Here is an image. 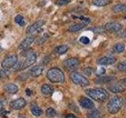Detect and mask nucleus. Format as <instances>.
<instances>
[{"mask_svg": "<svg viewBox=\"0 0 126 118\" xmlns=\"http://www.w3.org/2000/svg\"><path fill=\"white\" fill-rule=\"evenodd\" d=\"M125 100H126V98H125Z\"/></svg>", "mask_w": 126, "mask_h": 118, "instance_id": "40", "label": "nucleus"}, {"mask_svg": "<svg viewBox=\"0 0 126 118\" xmlns=\"http://www.w3.org/2000/svg\"><path fill=\"white\" fill-rule=\"evenodd\" d=\"M17 61L18 59L16 55H11V56L6 58L2 61V67L4 69H11L15 66V65L17 63Z\"/></svg>", "mask_w": 126, "mask_h": 118, "instance_id": "5", "label": "nucleus"}, {"mask_svg": "<svg viewBox=\"0 0 126 118\" xmlns=\"http://www.w3.org/2000/svg\"><path fill=\"white\" fill-rule=\"evenodd\" d=\"M65 118H77V117L73 115V114H69V115H67L65 117Z\"/></svg>", "mask_w": 126, "mask_h": 118, "instance_id": "34", "label": "nucleus"}, {"mask_svg": "<svg viewBox=\"0 0 126 118\" xmlns=\"http://www.w3.org/2000/svg\"><path fill=\"white\" fill-rule=\"evenodd\" d=\"M120 36H121L122 39H126V31H124V32H122V33L120 35Z\"/></svg>", "mask_w": 126, "mask_h": 118, "instance_id": "35", "label": "nucleus"}, {"mask_svg": "<svg viewBox=\"0 0 126 118\" xmlns=\"http://www.w3.org/2000/svg\"><path fill=\"white\" fill-rule=\"evenodd\" d=\"M45 24L44 21H38L36 22L33 23L32 25H31L30 26H29L26 29V33L29 35V34H32L35 32V31H37L39 28H41L43 25Z\"/></svg>", "mask_w": 126, "mask_h": 118, "instance_id": "10", "label": "nucleus"}, {"mask_svg": "<svg viewBox=\"0 0 126 118\" xmlns=\"http://www.w3.org/2000/svg\"><path fill=\"white\" fill-rule=\"evenodd\" d=\"M113 80H114V78L111 77V76H102L98 78L96 80V83H108V82H111Z\"/></svg>", "mask_w": 126, "mask_h": 118, "instance_id": "24", "label": "nucleus"}, {"mask_svg": "<svg viewBox=\"0 0 126 118\" xmlns=\"http://www.w3.org/2000/svg\"><path fill=\"white\" fill-rule=\"evenodd\" d=\"M80 42L81 43H83V44H89V43H90V39L88 37H87V36H81L80 38Z\"/></svg>", "mask_w": 126, "mask_h": 118, "instance_id": "30", "label": "nucleus"}, {"mask_svg": "<svg viewBox=\"0 0 126 118\" xmlns=\"http://www.w3.org/2000/svg\"><path fill=\"white\" fill-rule=\"evenodd\" d=\"M124 19H125V20H126V15H125V16H124Z\"/></svg>", "mask_w": 126, "mask_h": 118, "instance_id": "39", "label": "nucleus"}, {"mask_svg": "<svg viewBox=\"0 0 126 118\" xmlns=\"http://www.w3.org/2000/svg\"><path fill=\"white\" fill-rule=\"evenodd\" d=\"M68 49H69V47L67 46L61 45V46H57L56 48L54 49V51H55V53H57L58 54H63L68 51Z\"/></svg>", "mask_w": 126, "mask_h": 118, "instance_id": "22", "label": "nucleus"}, {"mask_svg": "<svg viewBox=\"0 0 126 118\" xmlns=\"http://www.w3.org/2000/svg\"><path fill=\"white\" fill-rule=\"evenodd\" d=\"M0 77H1V76H0Z\"/></svg>", "mask_w": 126, "mask_h": 118, "instance_id": "41", "label": "nucleus"}, {"mask_svg": "<svg viewBox=\"0 0 126 118\" xmlns=\"http://www.w3.org/2000/svg\"><path fill=\"white\" fill-rule=\"evenodd\" d=\"M37 58V55L35 53H32L29 54L28 58H26V60L22 62V65H21V69H25L27 68H29L31 65H32L36 61Z\"/></svg>", "mask_w": 126, "mask_h": 118, "instance_id": "8", "label": "nucleus"}, {"mask_svg": "<svg viewBox=\"0 0 126 118\" xmlns=\"http://www.w3.org/2000/svg\"><path fill=\"white\" fill-rule=\"evenodd\" d=\"M15 22L18 24L20 26H24L25 25V21L21 15H17L15 17Z\"/></svg>", "mask_w": 126, "mask_h": 118, "instance_id": "25", "label": "nucleus"}, {"mask_svg": "<svg viewBox=\"0 0 126 118\" xmlns=\"http://www.w3.org/2000/svg\"><path fill=\"white\" fill-rule=\"evenodd\" d=\"M117 68L118 70L122 71V72H126V61L120 62L119 64L117 65Z\"/></svg>", "mask_w": 126, "mask_h": 118, "instance_id": "26", "label": "nucleus"}, {"mask_svg": "<svg viewBox=\"0 0 126 118\" xmlns=\"http://www.w3.org/2000/svg\"><path fill=\"white\" fill-rule=\"evenodd\" d=\"M113 50L115 53L121 54L125 50V45L123 44V43H116V44L113 46Z\"/></svg>", "mask_w": 126, "mask_h": 118, "instance_id": "21", "label": "nucleus"}, {"mask_svg": "<svg viewBox=\"0 0 126 118\" xmlns=\"http://www.w3.org/2000/svg\"><path fill=\"white\" fill-rule=\"evenodd\" d=\"M26 105V101L24 98H18L10 103V106L14 109H21Z\"/></svg>", "mask_w": 126, "mask_h": 118, "instance_id": "12", "label": "nucleus"}, {"mask_svg": "<svg viewBox=\"0 0 126 118\" xmlns=\"http://www.w3.org/2000/svg\"><path fill=\"white\" fill-rule=\"evenodd\" d=\"M70 2V0H57L55 4H56L57 6H65V5H67L69 2Z\"/></svg>", "mask_w": 126, "mask_h": 118, "instance_id": "29", "label": "nucleus"}, {"mask_svg": "<svg viewBox=\"0 0 126 118\" xmlns=\"http://www.w3.org/2000/svg\"><path fill=\"white\" fill-rule=\"evenodd\" d=\"M26 94H27V95L30 96L31 94H32V91H31V90H29V89H27V90H26Z\"/></svg>", "mask_w": 126, "mask_h": 118, "instance_id": "36", "label": "nucleus"}, {"mask_svg": "<svg viewBox=\"0 0 126 118\" xmlns=\"http://www.w3.org/2000/svg\"><path fill=\"white\" fill-rule=\"evenodd\" d=\"M117 59L112 56H105L98 60V64L100 65H110L116 62Z\"/></svg>", "mask_w": 126, "mask_h": 118, "instance_id": "9", "label": "nucleus"}, {"mask_svg": "<svg viewBox=\"0 0 126 118\" xmlns=\"http://www.w3.org/2000/svg\"><path fill=\"white\" fill-rule=\"evenodd\" d=\"M123 104V99L120 97H114L111 98L107 104V109L109 113L111 114H116L121 110Z\"/></svg>", "mask_w": 126, "mask_h": 118, "instance_id": "3", "label": "nucleus"}, {"mask_svg": "<svg viewBox=\"0 0 126 118\" xmlns=\"http://www.w3.org/2000/svg\"><path fill=\"white\" fill-rule=\"evenodd\" d=\"M41 91L46 95H51L54 91L53 88L48 84H43L41 87Z\"/></svg>", "mask_w": 126, "mask_h": 118, "instance_id": "19", "label": "nucleus"}, {"mask_svg": "<svg viewBox=\"0 0 126 118\" xmlns=\"http://www.w3.org/2000/svg\"><path fill=\"white\" fill-rule=\"evenodd\" d=\"M87 25L85 23H80V24H75V25H72L69 27V31L70 32H77V31L83 29Z\"/></svg>", "mask_w": 126, "mask_h": 118, "instance_id": "15", "label": "nucleus"}, {"mask_svg": "<svg viewBox=\"0 0 126 118\" xmlns=\"http://www.w3.org/2000/svg\"><path fill=\"white\" fill-rule=\"evenodd\" d=\"M35 38L33 36H29L25 38L24 40L21 43V44L19 46V49L20 50H25L28 47H29L31 46V44L34 42Z\"/></svg>", "mask_w": 126, "mask_h": 118, "instance_id": "13", "label": "nucleus"}, {"mask_svg": "<svg viewBox=\"0 0 126 118\" xmlns=\"http://www.w3.org/2000/svg\"><path fill=\"white\" fill-rule=\"evenodd\" d=\"M120 84L124 85L125 87H126V78H124V79H121L120 80Z\"/></svg>", "mask_w": 126, "mask_h": 118, "instance_id": "33", "label": "nucleus"}, {"mask_svg": "<svg viewBox=\"0 0 126 118\" xmlns=\"http://www.w3.org/2000/svg\"><path fill=\"white\" fill-rule=\"evenodd\" d=\"M2 106H3V105H2V103L1 102H0V110H1V109H2Z\"/></svg>", "mask_w": 126, "mask_h": 118, "instance_id": "37", "label": "nucleus"}, {"mask_svg": "<svg viewBox=\"0 0 126 118\" xmlns=\"http://www.w3.org/2000/svg\"><path fill=\"white\" fill-rule=\"evenodd\" d=\"M43 70H44V67L43 66L35 65L29 69V74L32 77H37L39 76H40V75L43 73Z\"/></svg>", "mask_w": 126, "mask_h": 118, "instance_id": "11", "label": "nucleus"}, {"mask_svg": "<svg viewBox=\"0 0 126 118\" xmlns=\"http://www.w3.org/2000/svg\"><path fill=\"white\" fill-rule=\"evenodd\" d=\"M105 73H106V70L104 68H100L99 69H98V73L99 74L103 75V74H105Z\"/></svg>", "mask_w": 126, "mask_h": 118, "instance_id": "32", "label": "nucleus"}, {"mask_svg": "<svg viewBox=\"0 0 126 118\" xmlns=\"http://www.w3.org/2000/svg\"><path fill=\"white\" fill-rule=\"evenodd\" d=\"M31 111H32V113L33 115L35 117H39L43 113L42 109H39L38 106H32L31 109Z\"/></svg>", "mask_w": 126, "mask_h": 118, "instance_id": "23", "label": "nucleus"}, {"mask_svg": "<svg viewBox=\"0 0 126 118\" xmlns=\"http://www.w3.org/2000/svg\"><path fill=\"white\" fill-rule=\"evenodd\" d=\"M104 29L106 31H109V32H118L120 31L122 29H123V26H122L121 24L118 23V22H108L106 23Z\"/></svg>", "mask_w": 126, "mask_h": 118, "instance_id": "6", "label": "nucleus"}, {"mask_svg": "<svg viewBox=\"0 0 126 118\" xmlns=\"http://www.w3.org/2000/svg\"><path fill=\"white\" fill-rule=\"evenodd\" d=\"M18 118H25V117H19Z\"/></svg>", "mask_w": 126, "mask_h": 118, "instance_id": "38", "label": "nucleus"}, {"mask_svg": "<svg viewBox=\"0 0 126 118\" xmlns=\"http://www.w3.org/2000/svg\"><path fill=\"white\" fill-rule=\"evenodd\" d=\"M64 65L69 69L74 70V69H77L79 67V65H80V61L76 58H69L64 61Z\"/></svg>", "mask_w": 126, "mask_h": 118, "instance_id": "7", "label": "nucleus"}, {"mask_svg": "<svg viewBox=\"0 0 126 118\" xmlns=\"http://www.w3.org/2000/svg\"><path fill=\"white\" fill-rule=\"evenodd\" d=\"M88 118H101L99 113L97 111H92L88 113Z\"/></svg>", "mask_w": 126, "mask_h": 118, "instance_id": "28", "label": "nucleus"}, {"mask_svg": "<svg viewBox=\"0 0 126 118\" xmlns=\"http://www.w3.org/2000/svg\"><path fill=\"white\" fill-rule=\"evenodd\" d=\"M111 2H112V0H93L92 1L93 5H94L95 6H98V7L107 6Z\"/></svg>", "mask_w": 126, "mask_h": 118, "instance_id": "18", "label": "nucleus"}, {"mask_svg": "<svg viewBox=\"0 0 126 118\" xmlns=\"http://www.w3.org/2000/svg\"><path fill=\"white\" fill-rule=\"evenodd\" d=\"M108 89L113 93H121L125 91V88L119 84H111L108 86Z\"/></svg>", "mask_w": 126, "mask_h": 118, "instance_id": "16", "label": "nucleus"}, {"mask_svg": "<svg viewBox=\"0 0 126 118\" xmlns=\"http://www.w3.org/2000/svg\"><path fill=\"white\" fill-rule=\"evenodd\" d=\"M69 77L73 84L77 85L82 86V87H86L89 85V80L84 76H83V75L80 74L79 73L77 72L71 73L69 75Z\"/></svg>", "mask_w": 126, "mask_h": 118, "instance_id": "4", "label": "nucleus"}, {"mask_svg": "<svg viewBox=\"0 0 126 118\" xmlns=\"http://www.w3.org/2000/svg\"><path fill=\"white\" fill-rule=\"evenodd\" d=\"M47 79L52 83L58 84L65 81V76L62 71L58 68H51L47 73Z\"/></svg>", "mask_w": 126, "mask_h": 118, "instance_id": "2", "label": "nucleus"}, {"mask_svg": "<svg viewBox=\"0 0 126 118\" xmlns=\"http://www.w3.org/2000/svg\"><path fill=\"white\" fill-rule=\"evenodd\" d=\"M46 113H47V115L50 117H54L56 116V111L53 109V108H48L47 109V111H46Z\"/></svg>", "mask_w": 126, "mask_h": 118, "instance_id": "27", "label": "nucleus"}, {"mask_svg": "<svg viewBox=\"0 0 126 118\" xmlns=\"http://www.w3.org/2000/svg\"><path fill=\"white\" fill-rule=\"evenodd\" d=\"M80 104L84 109H92L94 106L93 102L88 98H81L80 99Z\"/></svg>", "mask_w": 126, "mask_h": 118, "instance_id": "14", "label": "nucleus"}, {"mask_svg": "<svg viewBox=\"0 0 126 118\" xmlns=\"http://www.w3.org/2000/svg\"><path fill=\"white\" fill-rule=\"evenodd\" d=\"M86 94L92 98L93 100L103 102L106 101L109 98V93L106 90L103 88H94V89H88L85 91Z\"/></svg>", "mask_w": 126, "mask_h": 118, "instance_id": "1", "label": "nucleus"}, {"mask_svg": "<svg viewBox=\"0 0 126 118\" xmlns=\"http://www.w3.org/2000/svg\"><path fill=\"white\" fill-rule=\"evenodd\" d=\"M113 10L115 13H120V12H125L126 11V4L120 3L117 4L113 7Z\"/></svg>", "mask_w": 126, "mask_h": 118, "instance_id": "20", "label": "nucleus"}, {"mask_svg": "<svg viewBox=\"0 0 126 118\" xmlns=\"http://www.w3.org/2000/svg\"><path fill=\"white\" fill-rule=\"evenodd\" d=\"M4 90L10 94H15L18 91V88L17 85L13 84H9L4 86Z\"/></svg>", "mask_w": 126, "mask_h": 118, "instance_id": "17", "label": "nucleus"}, {"mask_svg": "<svg viewBox=\"0 0 126 118\" xmlns=\"http://www.w3.org/2000/svg\"><path fill=\"white\" fill-rule=\"evenodd\" d=\"M92 71L93 70H92V68H86V69H84V73L86 75H88V76H90V75L92 74Z\"/></svg>", "mask_w": 126, "mask_h": 118, "instance_id": "31", "label": "nucleus"}]
</instances>
